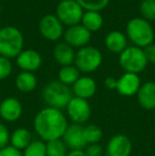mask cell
<instances>
[{
	"label": "cell",
	"mask_w": 155,
	"mask_h": 156,
	"mask_svg": "<svg viewBox=\"0 0 155 156\" xmlns=\"http://www.w3.org/2000/svg\"><path fill=\"white\" fill-rule=\"evenodd\" d=\"M68 125L67 117L62 111L48 106L36 114L33 122L35 133L45 142L62 139Z\"/></svg>",
	"instance_id": "cell-1"
},
{
	"label": "cell",
	"mask_w": 155,
	"mask_h": 156,
	"mask_svg": "<svg viewBox=\"0 0 155 156\" xmlns=\"http://www.w3.org/2000/svg\"><path fill=\"white\" fill-rule=\"evenodd\" d=\"M126 34L136 47L145 49L153 44L155 33L152 25L143 17L132 18L126 25Z\"/></svg>",
	"instance_id": "cell-2"
},
{
	"label": "cell",
	"mask_w": 155,
	"mask_h": 156,
	"mask_svg": "<svg viewBox=\"0 0 155 156\" xmlns=\"http://www.w3.org/2000/svg\"><path fill=\"white\" fill-rule=\"evenodd\" d=\"M23 50V35L19 29L6 26L0 29V55L16 58Z\"/></svg>",
	"instance_id": "cell-3"
},
{
	"label": "cell",
	"mask_w": 155,
	"mask_h": 156,
	"mask_svg": "<svg viewBox=\"0 0 155 156\" xmlns=\"http://www.w3.org/2000/svg\"><path fill=\"white\" fill-rule=\"evenodd\" d=\"M72 97L69 86L62 84L60 81H51L43 89V99L47 106L60 111L66 108Z\"/></svg>",
	"instance_id": "cell-4"
},
{
	"label": "cell",
	"mask_w": 155,
	"mask_h": 156,
	"mask_svg": "<svg viewBox=\"0 0 155 156\" xmlns=\"http://www.w3.org/2000/svg\"><path fill=\"white\" fill-rule=\"evenodd\" d=\"M119 64L125 72L138 74L147 67L148 61L143 49L136 46H130L120 53Z\"/></svg>",
	"instance_id": "cell-5"
},
{
	"label": "cell",
	"mask_w": 155,
	"mask_h": 156,
	"mask_svg": "<svg viewBox=\"0 0 155 156\" xmlns=\"http://www.w3.org/2000/svg\"><path fill=\"white\" fill-rule=\"evenodd\" d=\"M103 62V56L98 48L85 46L78 50L75 58V66L80 72L90 73L98 69Z\"/></svg>",
	"instance_id": "cell-6"
},
{
	"label": "cell",
	"mask_w": 155,
	"mask_h": 156,
	"mask_svg": "<svg viewBox=\"0 0 155 156\" xmlns=\"http://www.w3.org/2000/svg\"><path fill=\"white\" fill-rule=\"evenodd\" d=\"M84 10L76 0H62L56 6L55 16L58 20L68 27L79 25L82 20Z\"/></svg>",
	"instance_id": "cell-7"
},
{
	"label": "cell",
	"mask_w": 155,
	"mask_h": 156,
	"mask_svg": "<svg viewBox=\"0 0 155 156\" xmlns=\"http://www.w3.org/2000/svg\"><path fill=\"white\" fill-rule=\"evenodd\" d=\"M67 117L72 121V123L82 125L88 121L91 115V107L88 100L72 97L66 106Z\"/></svg>",
	"instance_id": "cell-8"
},
{
	"label": "cell",
	"mask_w": 155,
	"mask_h": 156,
	"mask_svg": "<svg viewBox=\"0 0 155 156\" xmlns=\"http://www.w3.org/2000/svg\"><path fill=\"white\" fill-rule=\"evenodd\" d=\"M38 30L44 38L51 41H56L64 35L63 23L55 15L47 14L41 17L38 25Z\"/></svg>",
	"instance_id": "cell-9"
},
{
	"label": "cell",
	"mask_w": 155,
	"mask_h": 156,
	"mask_svg": "<svg viewBox=\"0 0 155 156\" xmlns=\"http://www.w3.org/2000/svg\"><path fill=\"white\" fill-rule=\"evenodd\" d=\"M133 150L131 139L123 134H117L106 144V156H130Z\"/></svg>",
	"instance_id": "cell-10"
},
{
	"label": "cell",
	"mask_w": 155,
	"mask_h": 156,
	"mask_svg": "<svg viewBox=\"0 0 155 156\" xmlns=\"http://www.w3.org/2000/svg\"><path fill=\"white\" fill-rule=\"evenodd\" d=\"M65 43L68 44L72 48H83L87 46L91 38V33L83 27L81 23L72 27H69L64 32Z\"/></svg>",
	"instance_id": "cell-11"
},
{
	"label": "cell",
	"mask_w": 155,
	"mask_h": 156,
	"mask_svg": "<svg viewBox=\"0 0 155 156\" xmlns=\"http://www.w3.org/2000/svg\"><path fill=\"white\" fill-rule=\"evenodd\" d=\"M62 138L67 148L70 150H84L87 146L82 125L75 123L68 125Z\"/></svg>",
	"instance_id": "cell-12"
},
{
	"label": "cell",
	"mask_w": 155,
	"mask_h": 156,
	"mask_svg": "<svg viewBox=\"0 0 155 156\" xmlns=\"http://www.w3.org/2000/svg\"><path fill=\"white\" fill-rule=\"evenodd\" d=\"M23 115V104L18 99L8 97L0 103V117L6 122H15Z\"/></svg>",
	"instance_id": "cell-13"
},
{
	"label": "cell",
	"mask_w": 155,
	"mask_h": 156,
	"mask_svg": "<svg viewBox=\"0 0 155 156\" xmlns=\"http://www.w3.org/2000/svg\"><path fill=\"white\" fill-rule=\"evenodd\" d=\"M140 86H141V83L138 74L124 72L119 79H117L116 90L121 96L132 97L137 94Z\"/></svg>",
	"instance_id": "cell-14"
},
{
	"label": "cell",
	"mask_w": 155,
	"mask_h": 156,
	"mask_svg": "<svg viewBox=\"0 0 155 156\" xmlns=\"http://www.w3.org/2000/svg\"><path fill=\"white\" fill-rule=\"evenodd\" d=\"M43 63L41 55L33 49H26L19 53L16 58V64L23 71H36Z\"/></svg>",
	"instance_id": "cell-15"
},
{
	"label": "cell",
	"mask_w": 155,
	"mask_h": 156,
	"mask_svg": "<svg viewBox=\"0 0 155 156\" xmlns=\"http://www.w3.org/2000/svg\"><path fill=\"white\" fill-rule=\"evenodd\" d=\"M71 91L73 97L88 100L95 96L97 91V83L90 76H80L77 82L72 85Z\"/></svg>",
	"instance_id": "cell-16"
},
{
	"label": "cell",
	"mask_w": 155,
	"mask_h": 156,
	"mask_svg": "<svg viewBox=\"0 0 155 156\" xmlns=\"http://www.w3.org/2000/svg\"><path fill=\"white\" fill-rule=\"evenodd\" d=\"M137 100L143 109H155V82L149 81L141 84L137 93Z\"/></svg>",
	"instance_id": "cell-17"
},
{
	"label": "cell",
	"mask_w": 155,
	"mask_h": 156,
	"mask_svg": "<svg viewBox=\"0 0 155 156\" xmlns=\"http://www.w3.org/2000/svg\"><path fill=\"white\" fill-rule=\"evenodd\" d=\"M53 56L55 62L64 67V66L72 65V63H75L76 52L73 51V48L68 44L60 43L54 47Z\"/></svg>",
	"instance_id": "cell-18"
},
{
	"label": "cell",
	"mask_w": 155,
	"mask_h": 156,
	"mask_svg": "<svg viewBox=\"0 0 155 156\" xmlns=\"http://www.w3.org/2000/svg\"><path fill=\"white\" fill-rule=\"evenodd\" d=\"M105 47L108 51L120 54L128 47V39L120 31H112L105 37Z\"/></svg>",
	"instance_id": "cell-19"
},
{
	"label": "cell",
	"mask_w": 155,
	"mask_h": 156,
	"mask_svg": "<svg viewBox=\"0 0 155 156\" xmlns=\"http://www.w3.org/2000/svg\"><path fill=\"white\" fill-rule=\"evenodd\" d=\"M32 142V134L26 127L16 129L10 137V146L23 152L28 146Z\"/></svg>",
	"instance_id": "cell-20"
},
{
	"label": "cell",
	"mask_w": 155,
	"mask_h": 156,
	"mask_svg": "<svg viewBox=\"0 0 155 156\" xmlns=\"http://www.w3.org/2000/svg\"><path fill=\"white\" fill-rule=\"evenodd\" d=\"M15 86L21 93H31L37 86V79L33 72L21 71L15 79Z\"/></svg>",
	"instance_id": "cell-21"
},
{
	"label": "cell",
	"mask_w": 155,
	"mask_h": 156,
	"mask_svg": "<svg viewBox=\"0 0 155 156\" xmlns=\"http://www.w3.org/2000/svg\"><path fill=\"white\" fill-rule=\"evenodd\" d=\"M81 25L86 28L89 32H97L103 26V17L100 12L95 11H85L82 16Z\"/></svg>",
	"instance_id": "cell-22"
},
{
	"label": "cell",
	"mask_w": 155,
	"mask_h": 156,
	"mask_svg": "<svg viewBox=\"0 0 155 156\" xmlns=\"http://www.w3.org/2000/svg\"><path fill=\"white\" fill-rule=\"evenodd\" d=\"M58 78L62 84L66 85V86H70V85L72 86L80 78V71L76 66H64L58 70Z\"/></svg>",
	"instance_id": "cell-23"
},
{
	"label": "cell",
	"mask_w": 155,
	"mask_h": 156,
	"mask_svg": "<svg viewBox=\"0 0 155 156\" xmlns=\"http://www.w3.org/2000/svg\"><path fill=\"white\" fill-rule=\"evenodd\" d=\"M83 132L87 144H99V141L103 137V131L97 124H88L86 126H83Z\"/></svg>",
	"instance_id": "cell-24"
},
{
	"label": "cell",
	"mask_w": 155,
	"mask_h": 156,
	"mask_svg": "<svg viewBox=\"0 0 155 156\" xmlns=\"http://www.w3.org/2000/svg\"><path fill=\"white\" fill-rule=\"evenodd\" d=\"M68 148L63 139H55L46 142V154L47 156H66Z\"/></svg>",
	"instance_id": "cell-25"
},
{
	"label": "cell",
	"mask_w": 155,
	"mask_h": 156,
	"mask_svg": "<svg viewBox=\"0 0 155 156\" xmlns=\"http://www.w3.org/2000/svg\"><path fill=\"white\" fill-rule=\"evenodd\" d=\"M23 156H47L46 142L41 139L32 140V142L23 151Z\"/></svg>",
	"instance_id": "cell-26"
},
{
	"label": "cell",
	"mask_w": 155,
	"mask_h": 156,
	"mask_svg": "<svg viewBox=\"0 0 155 156\" xmlns=\"http://www.w3.org/2000/svg\"><path fill=\"white\" fill-rule=\"evenodd\" d=\"M85 11L100 12L108 5L111 0H76Z\"/></svg>",
	"instance_id": "cell-27"
},
{
	"label": "cell",
	"mask_w": 155,
	"mask_h": 156,
	"mask_svg": "<svg viewBox=\"0 0 155 156\" xmlns=\"http://www.w3.org/2000/svg\"><path fill=\"white\" fill-rule=\"evenodd\" d=\"M139 11L143 19L155 20V0H141Z\"/></svg>",
	"instance_id": "cell-28"
},
{
	"label": "cell",
	"mask_w": 155,
	"mask_h": 156,
	"mask_svg": "<svg viewBox=\"0 0 155 156\" xmlns=\"http://www.w3.org/2000/svg\"><path fill=\"white\" fill-rule=\"evenodd\" d=\"M13 71V65L11 63V60L0 55V81L4 80Z\"/></svg>",
	"instance_id": "cell-29"
},
{
	"label": "cell",
	"mask_w": 155,
	"mask_h": 156,
	"mask_svg": "<svg viewBox=\"0 0 155 156\" xmlns=\"http://www.w3.org/2000/svg\"><path fill=\"white\" fill-rule=\"evenodd\" d=\"M10 137L11 134L9 132L8 127L0 122V150L10 146Z\"/></svg>",
	"instance_id": "cell-30"
},
{
	"label": "cell",
	"mask_w": 155,
	"mask_h": 156,
	"mask_svg": "<svg viewBox=\"0 0 155 156\" xmlns=\"http://www.w3.org/2000/svg\"><path fill=\"white\" fill-rule=\"evenodd\" d=\"M84 152L86 156H102L103 155V148L99 144H87L84 149Z\"/></svg>",
	"instance_id": "cell-31"
},
{
	"label": "cell",
	"mask_w": 155,
	"mask_h": 156,
	"mask_svg": "<svg viewBox=\"0 0 155 156\" xmlns=\"http://www.w3.org/2000/svg\"><path fill=\"white\" fill-rule=\"evenodd\" d=\"M0 156H23V152L12 146H8L0 150Z\"/></svg>",
	"instance_id": "cell-32"
},
{
	"label": "cell",
	"mask_w": 155,
	"mask_h": 156,
	"mask_svg": "<svg viewBox=\"0 0 155 156\" xmlns=\"http://www.w3.org/2000/svg\"><path fill=\"white\" fill-rule=\"evenodd\" d=\"M148 63L155 64V44H151L143 49Z\"/></svg>",
	"instance_id": "cell-33"
},
{
	"label": "cell",
	"mask_w": 155,
	"mask_h": 156,
	"mask_svg": "<svg viewBox=\"0 0 155 156\" xmlns=\"http://www.w3.org/2000/svg\"><path fill=\"white\" fill-rule=\"evenodd\" d=\"M104 85L107 89H116L117 87V79L113 78V76H107L104 80Z\"/></svg>",
	"instance_id": "cell-34"
},
{
	"label": "cell",
	"mask_w": 155,
	"mask_h": 156,
	"mask_svg": "<svg viewBox=\"0 0 155 156\" xmlns=\"http://www.w3.org/2000/svg\"><path fill=\"white\" fill-rule=\"evenodd\" d=\"M66 156H86L84 150H70Z\"/></svg>",
	"instance_id": "cell-35"
},
{
	"label": "cell",
	"mask_w": 155,
	"mask_h": 156,
	"mask_svg": "<svg viewBox=\"0 0 155 156\" xmlns=\"http://www.w3.org/2000/svg\"><path fill=\"white\" fill-rule=\"evenodd\" d=\"M58 1H62V0H58Z\"/></svg>",
	"instance_id": "cell-36"
}]
</instances>
